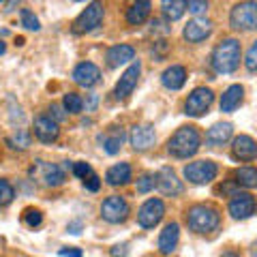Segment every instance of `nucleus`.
<instances>
[{"label":"nucleus","mask_w":257,"mask_h":257,"mask_svg":"<svg viewBox=\"0 0 257 257\" xmlns=\"http://www.w3.org/2000/svg\"><path fill=\"white\" fill-rule=\"evenodd\" d=\"M101 142H103V148H105L107 155H116V152L120 150V146H122V142H124V131L118 128V126H111L105 138H101Z\"/></svg>","instance_id":"nucleus-26"},{"label":"nucleus","mask_w":257,"mask_h":257,"mask_svg":"<svg viewBox=\"0 0 257 257\" xmlns=\"http://www.w3.org/2000/svg\"><path fill=\"white\" fill-rule=\"evenodd\" d=\"M41 167V174H39V178H41L47 187H60L64 182V172L60 165H54V163H39Z\"/></svg>","instance_id":"nucleus-23"},{"label":"nucleus","mask_w":257,"mask_h":257,"mask_svg":"<svg viewBox=\"0 0 257 257\" xmlns=\"http://www.w3.org/2000/svg\"><path fill=\"white\" fill-rule=\"evenodd\" d=\"M22 26L28 28V30H39V20L35 18V13L28 11V9H22Z\"/></svg>","instance_id":"nucleus-34"},{"label":"nucleus","mask_w":257,"mask_h":257,"mask_svg":"<svg viewBox=\"0 0 257 257\" xmlns=\"http://www.w3.org/2000/svg\"><path fill=\"white\" fill-rule=\"evenodd\" d=\"M99 79H101V71L92 62H82L73 69V82L84 86V88H90L94 84H99Z\"/></svg>","instance_id":"nucleus-17"},{"label":"nucleus","mask_w":257,"mask_h":257,"mask_svg":"<svg viewBox=\"0 0 257 257\" xmlns=\"http://www.w3.org/2000/svg\"><path fill=\"white\" fill-rule=\"evenodd\" d=\"M133 58H135V50L131 45H114V47H109L107 54H105V60H107L109 69H118L120 64H126Z\"/></svg>","instance_id":"nucleus-20"},{"label":"nucleus","mask_w":257,"mask_h":257,"mask_svg":"<svg viewBox=\"0 0 257 257\" xmlns=\"http://www.w3.org/2000/svg\"><path fill=\"white\" fill-rule=\"evenodd\" d=\"M101 216L107 223H122L128 216V204L124 202V197L111 195L101 204Z\"/></svg>","instance_id":"nucleus-9"},{"label":"nucleus","mask_w":257,"mask_h":257,"mask_svg":"<svg viewBox=\"0 0 257 257\" xmlns=\"http://www.w3.org/2000/svg\"><path fill=\"white\" fill-rule=\"evenodd\" d=\"M161 9H163V15L167 20L176 22L187 11V0H161Z\"/></svg>","instance_id":"nucleus-27"},{"label":"nucleus","mask_w":257,"mask_h":257,"mask_svg":"<svg viewBox=\"0 0 257 257\" xmlns=\"http://www.w3.org/2000/svg\"><path fill=\"white\" fill-rule=\"evenodd\" d=\"M43 221V214L39 210H32V208H28L26 212H24V223L28 225V227H37V225H41Z\"/></svg>","instance_id":"nucleus-35"},{"label":"nucleus","mask_w":257,"mask_h":257,"mask_svg":"<svg viewBox=\"0 0 257 257\" xmlns=\"http://www.w3.org/2000/svg\"><path fill=\"white\" fill-rule=\"evenodd\" d=\"M244 64L251 73H257V41L251 45V50L246 52V58H244Z\"/></svg>","instance_id":"nucleus-36"},{"label":"nucleus","mask_w":257,"mask_h":257,"mask_svg":"<svg viewBox=\"0 0 257 257\" xmlns=\"http://www.w3.org/2000/svg\"><path fill=\"white\" fill-rule=\"evenodd\" d=\"M105 180L107 184H111V187H118V184H126L128 180H131V165L128 163H116L111 165L107 174H105Z\"/></svg>","instance_id":"nucleus-25"},{"label":"nucleus","mask_w":257,"mask_h":257,"mask_svg":"<svg viewBox=\"0 0 257 257\" xmlns=\"http://www.w3.org/2000/svg\"><path fill=\"white\" fill-rule=\"evenodd\" d=\"M155 142H157L155 126H150V124L133 126V131H131V146L138 152H144V150L152 148V146H155Z\"/></svg>","instance_id":"nucleus-14"},{"label":"nucleus","mask_w":257,"mask_h":257,"mask_svg":"<svg viewBox=\"0 0 257 257\" xmlns=\"http://www.w3.org/2000/svg\"><path fill=\"white\" fill-rule=\"evenodd\" d=\"M253 3H257V0H253Z\"/></svg>","instance_id":"nucleus-47"},{"label":"nucleus","mask_w":257,"mask_h":257,"mask_svg":"<svg viewBox=\"0 0 257 257\" xmlns=\"http://www.w3.org/2000/svg\"><path fill=\"white\" fill-rule=\"evenodd\" d=\"M216 172H219V167L212 161H195V163H189L184 167V178L193 184H208L216 178Z\"/></svg>","instance_id":"nucleus-7"},{"label":"nucleus","mask_w":257,"mask_h":257,"mask_svg":"<svg viewBox=\"0 0 257 257\" xmlns=\"http://www.w3.org/2000/svg\"><path fill=\"white\" fill-rule=\"evenodd\" d=\"M214 101V92L210 90V88H195L191 94L187 103H184V111H187V116H193V118H199L204 116L208 109H210Z\"/></svg>","instance_id":"nucleus-6"},{"label":"nucleus","mask_w":257,"mask_h":257,"mask_svg":"<svg viewBox=\"0 0 257 257\" xmlns=\"http://www.w3.org/2000/svg\"><path fill=\"white\" fill-rule=\"evenodd\" d=\"M126 255V244H116L114 248H111V257H124Z\"/></svg>","instance_id":"nucleus-40"},{"label":"nucleus","mask_w":257,"mask_h":257,"mask_svg":"<svg viewBox=\"0 0 257 257\" xmlns=\"http://www.w3.org/2000/svg\"><path fill=\"white\" fill-rule=\"evenodd\" d=\"M0 3H3V0H0Z\"/></svg>","instance_id":"nucleus-48"},{"label":"nucleus","mask_w":257,"mask_h":257,"mask_svg":"<svg viewBox=\"0 0 257 257\" xmlns=\"http://www.w3.org/2000/svg\"><path fill=\"white\" fill-rule=\"evenodd\" d=\"M242 96H244V88L240 84L229 86L221 96V111H227V114L229 111H234L240 103H242Z\"/></svg>","instance_id":"nucleus-22"},{"label":"nucleus","mask_w":257,"mask_h":257,"mask_svg":"<svg viewBox=\"0 0 257 257\" xmlns=\"http://www.w3.org/2000/svg\"><path fill=\"white\" fill-rule=\"evenodd\" d=\"M163 214H165L163 202L152 197V199H148V202H144V206L140 208V212H138V223L142 225L144 229H152L155 225L161 223Z\"/></svg>","instance_id":"nucleus-8"},{"label":"nucleus","mask_w":257,"mask_h":257,"mask_svg":"<svg viewBox=\"0 0 257 257\" xmlns=\"http://www.w3.org/2000/svg\"><path fill=\"white\" fill-rule=\"evenodd\" d=\"M219 221H221L219 210L212 208V206H208V204L193 206L189 210V214H187V223L195 234H208V231L216 229L219 227Z\"/></svg>","instance_id":"nucleus-3"},{"label":"nucleus","mask_w":257,"mask_h":257,"mask_svg":"<svg viewBox=\"0 0 257 257\" xmlns=\"http://www.w3.org/2000/svg\"><path fill=\"white\" fill-rule=\"evenodd\" d=\"M140 73H142V64L140 62H133L131 67H128L122 77L118 79L116 84V90H114V96L118 101H124L131 96V92L135 90V86H138V79H140Z\"/></svg>","instance_id":"nucleus-10"},{"label":"nucleus","mask_w":257,"mask_h":257,"mask_svg":"<svg viewBox=\"0 0 257 257\" xmlns=\"http://www.w3.org/2000/svg\"><path fill=\"white\" fill-rule=\"evenodd\" d=\"M212 69L221 75L234 73L240 64V43L236 39H223L212 50Z\"/></svg>","instance_id":"nucleus-1"},{"label":"nucleus","mask_w":257,"mask_h":257,"mask_svg":"<svg viewBox=\"0 0 257 257\" xmlns=\"http://www.w3.org/2000/svg\"><path fill=\"white\" fill-rule=\"evenodd\" d=\"M7 144H9L11 148H20V150H26L30 146V133L24 131V128H20L18 133L13 135V138L7 140Z\"/></svg>","instance_id":"nucleus-30"},{"label":"nucleus","mask_w":257,"mask_h":257,"mask_svg":"<svg viewBox=\"0 0 257 257\" xmlns=\"http://www.w3.org/2000/svg\"><path fill=\"white\" fill-rule=\"evenodd\" d=\"M75 3H82V0H75Z\"/></svg>","instance_id":"nucleus-46"},{"label":"nucleus","mask_w":257,"mask_h":257,"mask_svg":"<svg viewBox=\"0 0 257 257\" xmlns=\"http://www.w3.org/2000/svg\"><path fill=\"white\" fill-rule=\"evenodd\" d=\"M13 197H15V191L13 187L7 180H0V206H7V204H11L13 202Z\"/></svg>","instance_id":"nucleus-31"},{"label":"nucleus","mask_w":257,"mask_h":257,"mask_svg":"<svg viewBox=\"0 0 257 257\" xmlns=\"http://www.w3.org/2000/svg\"><path fill=\"white\" fill-rule=\"evenodd\" d=\"M199 144H202V138L195 126H180L167 142V150L176 159H189L199 150Z\"/></svg>","instance_id":"nucleus-2"},{"label":"nucleus","mask_w":257,"mask_h":257,"mask_svg":"<svg viewBox=\"0 0 257 257\" xmlns=\"http://www.w3.org/2000/svg\"><path fill=\"white\" fill-rule=\"evenodd\" d=\"M187 9L195 15V18H202L208 11V0H187Z\"/></svg>","instance_id":"nucleus-32"},{"label":"nucleus","mask_w":257,"mask_h":257,"mask_svg":"<svg viewBox=\"0 0 257 257\" xmlns=\"http://www.w3.org/2000/svg\"><path fill=\"white\" fill-rule=\"evenodd\" d=\"M178 238H180V227L178 223H170L165 225V229L159 236V251L163 255H172L178 246Z\"/></svg>","instance_id":"nucleus-18"},{"label":"nucleus","mask_w":257,"mask_h":257,"mask_svg":"<svg viewBox=\"0 0 257 257\" xmlns=\"http://www.w3.org/2000/svg\"><path fill=\"white\" fill-rule=\"evenodd\" d=\"M231 157L236 161H255L257 159V142L248 135H238L231 144Z\"/></svg>","instance_id":"nucleus-16"},{"label":"nucleus","mask_w":257,"mask_h":257,"mask_svg":"<svg viewBox=\"0 0 257 257\" xmlns=\"http://www.w3.org/2000/svg\"><path fill=\"white\" fill-rule=\"evenodd\" d=\"M60 255L62 257H82V251H77V248H60Z\"/></svg>","instance_id":"nucleus-41"},{"label":"nucleus","mask_w":257,"mask_h":257,"mask_svg":"<svg viewBox=\"0 0 257 257\" xmlns=\"http://www.w3.org/2000/svg\"><path fill=\"white\" fill-rule=\"evenodd\" d=\"M94 105H96V96L90 94V96H88V103H86V109L90 111V109H94Z\"/></svg>","instance_id":"nucleus-42"},{"label":"nucleus","mask_w":257,"mask_h":257,"mask_svg":"<svg viewBox=\"0 0 257 257\" xmlns=\"http://www.w3.org/2000/svg\"><path fill=\"white\" fill-rule=\"evenodd\" d=\"M35 135L39 142L43 144H52L58 140L60 135V128H58V122L52 118V116H39L35 120Z\"/></svg>","instance_id":"nucleus-15"},{"label":"nucleus","mask_w":257,"mask_h":257,"mask_svg":"<svg viewBox=\"0 0 257 257\" xmlns=\"http://www.w3.org/2000/svg\"><path fill=\"white\" fill-rule=\"evenodd\" d=\"M255 212V199L248 193H234L229 199V214L234 219H248Z\"/></svg>","instance_id":"nucleus-13"},{"label":"nucleus","mask_w":257,"mask_h":257,"mask_svg":"<svg viewBox=\"0 0 257 257\" xmlns=\"http://www.w3.org/2000/svg\"><path fill=\"white\" fill-rule=\"evenodd\" d=\"M73 174L77 176V178H88V176L92 174V170H90V165L88 163H75L73 165Z\"/></svg>","instance_id":"nucleus-37"},{"label":"nucleus","mask_w":257,"mask_h":257,"mask_svg":"<svg viewBox=\"0 0 257 257\" xmlns=\"http://www.w3.org/2000/svg\"><path fill=\"white\" fill-rule=\"evenodd\" d=\"M231 133H234V126H231V122H216L214 126L208 128L206 144L210 148H219V146H223L225 142H229Z\"/></svg>","instance_id":"nucleus-19"},{"label":"nucleus","mask_w":257,"mask_h":257,"mask_svg":"<svg viewBox=\"0 0 257 257\" xmlns=\"http://www.w3.org/2000/svg\"><path fill=\"white\" fill-rule=\"evenodd\" d=\"M62 107H64V111H69V114H79L84 107V101L79 99V94L69 92V94H64V99H62Z\"/></svg>","instance_id":"nucleus-29"},{"label":"nucleus","mask_w":257,"mask_h":257,"mask_svg":"<svg viewBox=\"0 0 257 257\" xmlns=\"http://www.w3.org/2000/svg\"><path fill=\"white\" fill-rule=\"evenodd\" d=\"M155 178H157V189L163 193V195L174 197V195H180L182 193V182L178 180V176H176L172 167H161Z\"/></svg>","instance_id":"nucleus-12"},{"label":"nucleus","mask_w":257,"mask_h":257,"mask_svg":"<svg viewBox=\"0 0 257 257\" xmlns=\"http://www.w3.org/2000/svg\"><path fill=\"white\" fill-rule=\"evenodd\" d=\"M229 24L234 30H255L257 28V3L253 0H246V3L236 5L229 13Z\"/></svg>","instance_id":"nucleus-4"},{"label":"nucleus","mask_w":257,"mask_h":257,"mask_svg":"<svg viewBox=\"0 0 257 257\" xmlns=\"http://www.w3.org/2000/svg\"><path fill=\"white\" fill-rule=\"evenodd\" d=\"M161 82H163L165 88H170V90H180L187 82V71L180 64H172L170 69L163 71V77H161Z\"/></svg>","instance_id":"nucleus-21"},{"label":"nucleus","mask_w":257,"mask_h":257,"mask_svg":"<svg viewBox=\"0 0 257 257\" xmlns=\"http://www.w3.org/2000/svg\"><path fill=\"white\" fill-rule=\"evenodd\" d=\"M221 257H240L238 253H234V251H227V253H223Z\"/></svg>","instance_id":"nucleus-44"},{"label":"nucleus","mask_w":257,"mask_h":257,"mask_svg":"<svg viewBox=\"0 0 257 257\" xmlns=\"http://www.w3.org/2000/svg\"><path fill=\"white\" fill-rule=\"evenodd\" d=\"M103 13H105V7H103L101 0L90 3L82 13L77 15V20L73 22V32L75 35H84V32H90L94 28H99L101 22H103Z\"/></svg>","instance_id":"nucleus-5"},{"label":"nucleus","mask_w":257,"mask_h":257,"mask_svg":"<svg viewBox=\"0 0 257 257\" xmlns=\"http://www.w3.org/2000/svg\"><path fill=\"white\" fill-rule=\"evenodd\" d=\"M234 182L238 187H244V189H255L257 187V167H240L234 174Z\"/></svg>","instance_id":"nucleus-28"},{"label":"nucleus","mask_w":257,"mask_h":257,"mask_svg":"<svg viewBox=\"0 0 257 257\" xmlns=\"http://www.w3.org/2000/svg\"><path fill=\"white\" fill-rule=\"evenodd\" d=\"M84 187H86L88 191H99V187H101L99 176H96V174H90L88 178H84Z\"/></svg>","instance_id":"nucleus-38"},{"label":"nucleus","mask_w":257,"mask_h":257,"mask_svg":"<svg viewBox=\"0 0 257 257\" xmlns=\"http://www.w3.org/2000/svg\"><path fill=\"white\" fill-rule=\"evenodd\" d=\"M79 229H82V225H79V223H71V225H69V231H71V234H79Z\"/></svg>","instance_id":"nucleus-43"},{"label":"nucleus","mask_w":257,"mask_h":257,"mask_svg":"<svg viewBox=\"0 0 257 257\" xmlns=\"http://www.w3.org/2000/svg\"><path fill=\"white\" fill-rule=\"evenodd\" d=\"M5 50H7V45H5L3 41H0V56H3V54H5Z\"/></svg>","instance_id":"nucleus-45"},{"label":"nucleus","mask_w":257,"mask_h":257,"mask_svg":"<svg viewBox=\"0 0 257 257\" xmlns=\"http://www.w3.org/2000/svg\"><path fill=\"white\" fill-rule=\"evenodd\" d=\"M182 35L189 43H202L212 35V22L206 18H193L187 26H184Z\"/></svg>","instance_id":"nucleus-11"},{"label":"nucleus","mask_w":257,"mask_h":257,"mask_svg":"<svg viewBox=\"0 0 257 257\" xmlns=\"http://www.w3.org/2000/svg\"><path fill=\"white\" fill-rule=\"evenodd\" d=\"M62 109H64V107H60V105H52V107H50V116H54L56 122H60V120L67 118V114H64Z\"/></svg>","instance_id":"nucleus-39"},{"label":"nucleus","mask_w":257,"mask_h":257,"mask_svg":"<svg viewBox=\"0 0 257 257\" xmlns=\"http://www.w3.org/2000/svg\"><path fill=\"white\" fill-rule=\"evenodd\" d=\"M155 187H157V178L152 174H144L138 180V193H150Z\"/></svg>","instance_id":"nucleus-33"},{"label":"nucleus","mask_w":257,"mask_h":257,"mask_svg":"<svg viewBox=\"0 0 257 257\" xmlns=\"http://www.w3.org/2000/svg\"><path fill=\"white\" fill-rule=\"evenodd\" d=\"M148 15H150V0H135L131 9L126 11V22L131 26H140V24L148 20Z\"/></svg>","instance_id":"nucleus-24"}]
</instances>
